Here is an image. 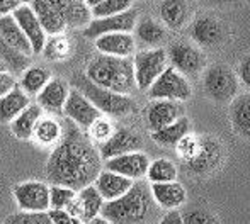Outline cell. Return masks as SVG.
Instances as JSON below:
<instances>
[{
  "label": "cell",
  "instance_id": "1f68e13d",
  "mask_svg": "<svg viewBox=\"0 0 250 224\" xmlns=\"http://www.w3.org/2000/svg\"><path fill=\"white\" fill-rule=\"evenodd\" d=\"M51 80V75L46 68L41 66H29L21 73L19 87L27 95H38L43 90V87Z\"/></svg>",
  "mask_w": 250,
  "mask_h": 224
},
{
  "label": "cell",
  "instance_id": "74e56055",
  "mask_svg": "<svg viewBox=\"0 0 250 224\" xmlns=\"http://www.w3.org/2000/svg\"><path fill=\"white\" fill-rule=\"evenodd\" d=\"M77 190L65 185H50V209H66V205L73 201Z\"/></svg>",
  "mask_w": 250,
  "mask_h": 224
},
{
  "label": "cell",
  "instance_id": "9c48e42d",
  "mask_svg": "<svg viewBox=\"0 0 250 224\" xmlns=\"http://www.w3.org/2000/svg\"><path fill=\"white\" fill-rule=\"evenodd\" d=\"M14 197L21 211L46 212L50 211V187L44 182L29 180L14 187Z\"/></svg>",
  "mask_w": 250,
  "mask_h": 224
},
{
  "label": "cell",
  "instance_id": "3957f363",
  "mask_svg": "<svg viewBox=\"0 0 250 224\" xmlns=\"http://www.w3.org/2000/svg\"><path fill=\"white\" fill-rule=\"evenodd\" d=\"M85 75L99 87L123 95H129L136 89L133 56L121 58V56L101 53L89 61Z\"/></svg>",
  "mask_w": 250,
  "mask_h": 224
},
{
  "label": "cell",
  "instance_id": "681fc988",
  "mask_svg": "<svg viewBox=\"0 0 250 224\" xmlns=\"http://www.w3.org/2000/svg\"><path fill=\"white\" fill-rule=\"evenodd\" d=\"M0 72H9V70H7V66H5V63H3L2 59H0Z\"/></svg>",
  "mask_w": 250,
  "mask_h": 224
},
{
  "label": "cell",
  "instance_id": "4316f807",
  "mask_svg": "<svg viewBox=\"0 0 250 224\" xmlns=\"http://www.w3.org/2000/svg\"><path fill=\"white\" fill-rule=\"evenodd\" d=\"M230 121L237 134L250 139V92L237 95L231 100Z\"/></svg>",
  "mask_w": 250,
  "mask_h": 224
},
{
  "label": "cell",
  "instance_id": "52a82bcc",
  "mask_svg": "<svg viewBox=\"0 0 250 224\" xmlns=\"http://www.w3.org/2000/svg\"><path fill=\"white\" fill-rule=\"evenodd\" d=\"M136 89L148 90L150 85L168 66V56L164 48H150L133 55Z\"/></svg>",
  "mask_w": 250,
  "mask_h": 224
},
{
  "label": "cell",
  "instance_id": "83f0119b",
  "mask_svg": "<svg viewBox=\"0 0 250 224\" xmlns=\"http://www.w3.org/2000/svg\"><path fill=\"white\" fill-rule=\"evenodd\" d=\"M63 136V124L55 119L53 115H41V119L36 122V128L33 132V139L41 146L55 148Z\"/></svg>",
  "mask_w": 250,
  "mask_h": 224
},
{
  "label": "cell",
  "instance_id": "ee69618b",
  "mask_svg": "<svg viewBox=\"0 0 250 224\" xmlns=\"http://www.w3.org/2000/svg\"><path fill=\"white\" fill-rule=\"evenodd\" d=\"M24 0H0V17L12 14L19 5H22Z\"/></svg>",
  "mask_w": 250,
  "mask_h": 224
},
{
  "label": "cell",
  "instance_id": "2e32d148",
  "mask_svg": "<svg viewBox=\"0 0 250 224\" xmlns=\"http://www.w3.org/2000/svg\"><path fill=\"white\" fill-rule=\"evenodd\" d=\"M148 167H150V160L143 151L125 153V155L114 156V158H109L104 162L105 170L116 171V173L131 178V180H142V178H145Z\"/></svg>",
  "mask_w": 250,
  "mask_h": 224
},
{
  "label": "cell",
  "instance_id": "7bdbcfd3",
  "mask_svg": "<svg viewBox=\"0 0 250 224\" xmlns=\"http://www.w3.org/2000/svg\"><path fill=\"white\" fill-rule=\"evenodd\" d=\"M19 85L14 76V73L10 72H0V97H3L5 93H9L12 89Z\"/></svg>",
  "mask_w": 250,
  "mask_h": 224
},
{
  "label": "cell",
  "instance_id": "5bb4252c",
  "mask_svg": "<svg viewBox=\"0 0 250 224\" xmlns=\"http://www.w3.org/2000/svg\"><path fill=\"white\" fill-rule=\"evenodd\" d=\"M104 199L99 194V190L96 188V185H87V187L77 190V195L73 197V201L66 205L65 211H68L72 216L79 218L82 223L89 221L92 218L101 216L102 205H104Z\"/></svg>",
  "mask_w": 250,
  "mask_h": 224
},
{
  "label": "cell",
  "instance_id": "7dc6e473",
  "mask_svg": "<svg viewBox=\"0 0 250 224\" xmlns=\"http://www.w3.org/2000/svg\"><path fill=\"white\" fill-rule=\"evenodd\" d=\"M82 224H112V223L109 221V219H105L104 216H97V218H92V219H89V221H85Z\"/></svg>",
  "mask_w": 250,
  "mask_h": 224
},
{
  "label": "cell",
  "instance_id": "5b68a950",
  "mask_svg": "<svg viewBox=\"0 0 250 224\" xmlns=\"http://www.w3.org/2000/svg\"><path fill=\"white\" fill-rule=\"evenodd\" d=\"M238 76L225 63L208 66L203 76L204 92L214 102H230L238 95Z\"/></svg>",
  "mask_w": 250,
  "mask_h": 224
},
{
  "label": "cell",
  "instance_id": "44dd1931",
  "mask_svg": "<svg viewBox=\"0 0 250 224\" xmlns=\"http://www.w3.org/2000/svg\"><path fill=\"white\" fill-rule=\"evenodd\" d=\"M97 51L102 55L121 56V58H129L135 55L136 39L131 33H111L99 36L94 39Z\"/></svg>",
  "mask_w": 250,
  "mask_h": 224
},
{
  "label": "cell",
  "instance_id": "9a60e30c",
  "mask_svg": "<svg viewBox=\"0 0 250 224\" xmlns=\"http://www.w3.org/2000/svg\"><path fill=\"white\" fill-rule=\"evenodd\" d=\"M184 115V107L177 100H167V99H155L146 106L145 109V121L146 128L151 132L165 128L170 122L177 121L179 117Z\"/></svg>",
  "mask_w": 250,
  "mask_h": 224
},
{
  "label": "cell",
  "instance_id": "cb8c5ba5",
  "mask_svg": "<svg viewBox=\"0 0 250 224\" xmlns=\"http://www.w3.org/2000/svg\"><path fill=\"white\" fill-rule=\"evenodd\" d=\"M188 0H164L158 7V14L165 27L172 31H181L189 20Z\"/></svg>",
  "mask_w": 250,
  "mask_h": 224
},
{
  "label": "cell",
  "instance_id": "836d02e7",
  "mask_svg": "<svg viewBox=\"0 0 250 224\" xmlns=\"http://www.w3.org/2000/svg\"><path fill=\"white\" fill-rule=\"evenodd\" d=\"M150 184H162V182L177 180V167L167 158H158L150 162L146 177Z\"/></svg>",
  "mask_w": 250,
  "mask_h": 224
},
{
  "label": "cell",
  "instance_id": "d4e9b609",
  "mask_svg": "<svg viewBox=\"0 0 250 224\" xmlns=\"http://www.w3.org/2000/svg\"><path fill=\"white\" fill-rule=\"evenodd\" d=\"M0 36L5 43H9L14 50H17L19 53L31 56L33 55V48H31L29 39L26 37V34L22 33V29L19 27L17 20L14 19L12 14L0 17Z\"/></svg>",
  "mask_w": 250,
  "mask_h": 224
},
{
  "label": "cell",
  "instance_id": "f546056e",
  "mask_svg": "<svg viewBox=\"0 0 250 224\" xmlns=\"http://www.w3.org/2000/svg\"><path fill=\"white\" fill-rule=\"evenodd\" d=\"M43 115V109H41L38 104H29L12 122H10V129H12V134L19 139H29L33 138L34 128H36V122Z\"/></svg>",
  "mask_w": 250,
  "mask_h": 224
},
{
  "label": "cell",
  "instance_id": "e575fe53",
  "mask_svg": "<svg viewBox=\"0 0 250 224\" xmlns=\"http://www.w3.org/2000/svg\"><path fill=\"white\" fill-rule=\"evenodd\" d=\"M131 5L133 0H102L99 5L90 9V12H92V19H101V17H109L126 12V10L131 9Z\"/></svg>",
  "mask_w": 250,
  "mask_h": 224
},
{
  "label": "cell",
  "instance_id": "e0dca14e",
  "mask_svg": "<svg viewBox=\"0 0 250 224\" xmlns=\"http://www.w3.org/2000/svg\"><path fill=\"white\" fill-rule=\"evenodd\" d=\"M12 16L17 20L19 27L22 29V33L26 34V37L29 39L31 48H33V55L43 53V48L46 44V33H44L43 26H41L34 10L24 2L22 5H19L14 10Z\"/></svg>",
  "mask_w": 250,
  "mask_h": 224
},
{
  "label": "cell",
  "instance_id": "484cf974",
  "mask_svg": "<svg viewBox=\"0 0 250 224\" xmlns=\"http://www.w3.org/2000/svg\"><path fill=\"white\" fill-rule=\"evenodd\" d=\"M29 104V95L17 85L9 93L0 97V122L2 124H10Z\"/></svg>",
  "mask_w": 250,
  "mask_h": 224
},
{
  "label": "cell",
  "instance_id": "4fadbf2b",
  "mask_svg": "<svg viewBox=\"0 0 250 224\" xmlns=\"http://www.w3.org/2000/svg\"><path fill=\"white\" fill-rule=\"evenodd\" d=\"M189 34L199 48L213 50L227 41V26L214 17H199L191 24Z\"/></svg>",
  "mask_w": 250,
  "mask_h": 224
},
{
  "label": "cell",
  "instance_id": "d590c367",
  "mask_svg": "<svg viewBox=\"0 0 250 224\" xmlns=\"http://www.w3.org/2000/svg\"><path fill=\"white\" fill-rule=\"evenodd\" d=\"M68 53H70V43L62 34H55V36H51V39H46V44L43 48V55L46 56V59H53V61L66 58Z\"/></svg>",
  "mask_w": 250,
  "mask_h": 224
},
{
  "label": "cell",
  "instance_id": "f1b7e54d",
  "mask_svg": "<svg viewBox=\"0 0 250 224\" xmlns=\"http://www.w3.org/2000/svg\"><path fill=\"white\" fill-rule=\"evenodd\" d=\"M191 132V122L186 115L179 117L177 121L170 122L165 128L151 132V139L160 146H177L182 138Z\"/></svg>",
  "mask_w": 250,
  "mask_h": 224
},
{
  "label": "cell",
  "instance_id": "8992f818",
  "mask_svg": "<svg viewBox=\"0 0 250 224\" xmlns=\"http://www.w3.org/2000/svg\"><path fill=\"white\" fill-rule=\"evenodd\" d=\"M151 100L155 99H167V100H177V102H186L191 99L192 89L191 83L188 82V76L182 75L181 72L168 65L162 72V75L155 80L146 90Z\"/></svg>",
  "mask_w": 250,
  "mask_h": 224
},
{
  "label": "cell",
  "instance_id": "7402d4cb",
  "mask_svg": "<svg viewBox=\"0 0 250 224\" xmlns=\"http://www.w3.org/2000/svg\"><path fill=\"white\" fill-rule=\"evenodd\" d=\"M133 184H135V180L123 177V175L116 173V171L105 170V168H102L101 173L97 175L96 182H94V185H96V188L99 190V194L105 202L121 197L123 194H126L131 188Z\"/></svg>",
  "mask_w": 250,
  "mask_h": 224
},
{
  "label": "cell",
  "instance_id": "d6986e66",
  "mask_svg": "<svg viewBox=\"0 0 250 224\" xmlns=\"http://www.w3.org/2000/svg\"><path fill=\"white\" fill-rule=\"evenodd\" d=\"M70 87L65 80L51 78L46 85L43 87L40 93L36 95V104L48 114L60 115L63 114V107L68 99Z\"/></svg>",
  "mask_w": 250,
  "mask_h": 224
},
{
  "label": "cell",
  "instance_id": "ba28073f",
  "mask_svg": "<svg viewBox=\"0 0 250 224\" xmlns=\"http://www.w3.org/2000/svg\"><path fill=\"white\" fill-rule=\"evenodd\" d=\"M136 22H138V10L131 7L126 12L116 14V16L92 19L83 27L82 34L89 39H97L99 36L111 33H131V31H135Z\"/></svg>",
  "mask_w": 250,
  "mask_h": 224
},
{
  "label": "cell",
  "instance_id": "8fae6325",
  "mask_svg": "<svg viewBox=\"0 0 250 224\" xmlns=\"http://www.w3.org/2000/svg\"><path fill=\"white\" fill-rule=\"evenodd\" d=\"M63 115L87 131L92 126V122L104 114L82 92H79L77 89H70L68 99L63 107Z\"/></svg>",
  "mask_w": 250,
  "mask_h": 224
},
{
  "label": "cell",
  "instance_id": "60d3db41",
  "mask_svg": "<svg viewBox=\"0 0 250 224\" xmlns=\"http://www.w3.org/2000/svg\"><path fill=\"white\" fill-rule=\"evenodd\" d=\"M48 214H50L53 224H82V221H80L79 218L72 216L68 211H65V209H50Z\"/></svg>",
  "mask_w": 250,
  "mask_h": 224
},
{
  "label": "cell",
  "instance_id": "30bf717a",
  "mask_svg": "<svg viewBox=\"0 0 250 224\" xmlns=\"http://www.w3.org/2000/svg\"><path fill=\"white\" fill-rule=\"evenodd\" d=\"M167 56L170 66H174L177 72H181L186 76L198 75L206 65V59H204V55L201 53L199 48L194 44L184 43V41L170 44Z\"/></svg>",
  "mask_w": 250,
  "mask_h": 224
},
{
  "label": "cell",
  "instance_id": "277c9868",
  "mask_svg": "<svg viewBox=\"0 0 250 224\" xmlns=\"http://www.w3.org/2000/svg\"><path fill=\"white\" fill-rule=\"evenodd\" d=\"M72 83H73V89L82 92L104 115L123 117V115L131 114L136 109V102L129 95L116 93L112 90L99 87L85 73H75L72 76Z\"/></svg>",
  "mask_w": 250,
  "mask_h": 224
},
{
  "label": "cell",
  "instance_id": "f35d334b",
  "mask_svg": "<svg viewBox=\"0 0 250 224\" xmlns=\"http://www.w3.org/2000/svg\"><path fill=\"white\" fill-rule=\"evenodd\" d=\"M2 224H53L50 214L46 212H27L21 211L9 216Z\"/></svg>",
  "mask_w": 250,
  "mask_h": 224
},
{
  "label": "cell",
  "instance_id": "bcb514c9",
  "mask_svg": "<svg viewBox=\"0 0 250 224\" xmlns=\"http://www.w3.org/2000/svg\"><path fill=\"white\" fill-rule=\"evenodd\" d=\"M199 2L204 3V5L218 7V5H230V3H235L237 0H199Z\"/></svg>",
  "mask_w": 250,
  "mask_h": 224
},
{
  "label": "cell",
  "instance_id": "c3c4849f",
  "mask_svg": "<svg viewBox=\"0 0 250 224\" xmlns=\"http://www.w3.org/2000/svg\"><path fill=\"white\" fill-rule=\"evenodd\" d=\"M83 2H85V5L89 7V9H92V7L99 5V3L102 2V0H83Z\"/></svg>",
  "mask_w": 250,
  "mask_h": 224
},
{
  "label": "cell",
  "instance_id": "7a4b0ae2",
  "mask_svg": "<svg viewBox=\"0 0 250 224\" xmlns=\"http://www.w3.org/2000/svg\"><path fill=\"white\" fill-rule=\"evenodd\" d=\"M153 195L148 185L142 180H135L126 194L114 201L104 202L101 216L112 224H143L153 211Z\"/></svg>",
  "mask_w": 250,
  "mask_h": 224
},
{
  "label": "cell",
  "instance_id": "ac0fdd59",
  "mask_svg": "<svg viewBox=\"0 0 250 224\" xmlns=\"http://www.w3.org/2000/svg\"><path fill=\"white\" fill-rule=\"evenodd\" d=\"M221 160V146L209 136L199 138V148L188 163V168L194 175H206L218 167Z\"/></svg>",
  "mask_w": 250,
  "mask_h": 224
},
{
  "label": "cell",
  "instance_id": "6da1fadb",
  "mask_svg": "<svg viewBox=\"0 0 250 224\" xmlns=\"http://www.w3.org/2000/svg\"><path fill=\"white\" fill-rule=\"evenodd\" d=\"M99 148L90 141L82 128L68 121L63 124V136L53 148L46 163L50 184L65 185L73 190L92 185L102 170Z\"/></svg>",
  "mask_w": 250,
  "mask_h": 224
},
{
  "label": "cell",
  "instance_id": "f6af8a7d",
  "mask_svg": "<svg viewBox=\"0 0 250 224\" xmlns=\"http://www.w3.org/2000/svg\"><path fill=\"white\" fill-rule=\"evenodd\" d=\"M158 224H184V219H182V214L177 209H172V211H168L167 214L160 219Z\"/></svg>",
  "mask_w": 250,
  "mask_h": 224
},
{
  "label": "cell",
  "instance_id": "ab89813d",
  "mask_svg": "<svg viewBox=\"0 0 250 224\" xmlns=\"http://www.w3.org/2000/svg\"><path fill=\"white\" fill-rule=\"evenodd\" d=\"M182 219H184V224H220L213 212L203 207L189 209L182 214Z\"/></svg>",
  "mask_w": 250,
  "mask_h": 224
},
{
  "label": "cell",
  "instance_id": "b9f144b4",
  "mask_svg": "<svg viewBox=\"0 0 250 224\" xmlns=\"http://www.w3.org/2000/svg\"><path fill=\"white\" fill-rule=\"evenodd\" d=\"M238 80L242 82V85L250 92V55L244 56L238 63V72H237Z\"/></svg>",
  "mask_w": 250,
  "mask_h": 224
},
{
  "label": "cell",
  "instance_id": "ffe728a7",
  "mask_svg": "<svg viewBox=\"0 0 250 224\" xmlns=\"http://www.w3.org/2000/svg\"><path fill=\"white\" fill-rule=\"evenodd\" d=\"M150 190L155 204L162 209H167V211L179 209L186 204V199H188V192H186L184 185L177 180L150 184Z\"/></svg>",
  "mask_w": 250,
  "mask_h": 224
},
{
  "label": "cell",
  "instance_id": "8d00e7d4",
  "mask_svg": "<svg viewBox=\"0 0 250 224\" xmlns=\"http://www.w3.org/2000/svg\"><path fill=\"white\" fill-rule=\"evenodd\" d=\"M114 126H112V122L109 121L107 117H104V115H101L99 119H96V121L92 122V126H90L89 129H87V134H89L90 141L94 143V145H102L104 141H107L109 138L112 136V132H114Z\"/></svg>",
  "mask_w": 250,
  "mask_h": 224
},
{
  "label": "cell",
  "instance_id": "d6a6232c",
  "mask_svg": "<svg viewBox=\"0 0 250 224\" xmlns=\"http://www.w3.org/2000/svg\"><path fill=\"white\" fill-rule=\"evenodd\" d=\"M0 59L5 63L7 70L14 75H19L24 70L29 68V56L14 50L9 43L2 39V36H0Z\"/></svg>",
  "mask_w": 250,
  "mask_h": 224
},
{
  "label": "cell",
  "instance_id": "603a6c76",
  "mask_svg": "<svg viewBox=\"0 0 250 224\" xmlns=\"http://www.w3.org/2000/svg\"><path fill=\"white\" fill-rule=\"evenodd\" d=\"M27 5L34 10V14L40 19L41 26H43L44 33L55 36V34H62L66 29V20L63 17V14L58 9L51 5L46 0H27Z\"/></svg>",
  "mask_w": 250,
  "mask_h": 224
},
{
  "label": "cell",
  "instance_id": "7c38bea8",
  "mask_svg": "<svg viewBox=\"0 0 250 224\" xmlns=\"http://www.w3.org/2000/svg\"><path fill=\"white\" fill-rule=\"evenodd\" d=\"M97 148H99V155H101L102 162H105V160L125 155V153L140 151V149L143 148V139H142V136L136 131H133V129L118 128V129H114L111 138L97 146Z\"/></svg>",
  "mask_w": 250,
  "mask_h": 224
},
{
  "label": "cell",
  "instance_id": "4dcf8cb0",
  "mask_svg": "<svg viewBox=\"0 0 250 224\" xmlns=\"http://www.w3.org/2000/svg\"><path fill=\"white\" fill-rule=\"evenodd\" d=\"M135 34H136V39L142 41L145 46H151V48H157L167 37V31H165L164 24L151 19V17H143V19H140L136 22Z\"/></svg>",
  "mask_w": 250,
  "mask_h": 224
}]
</instances>
